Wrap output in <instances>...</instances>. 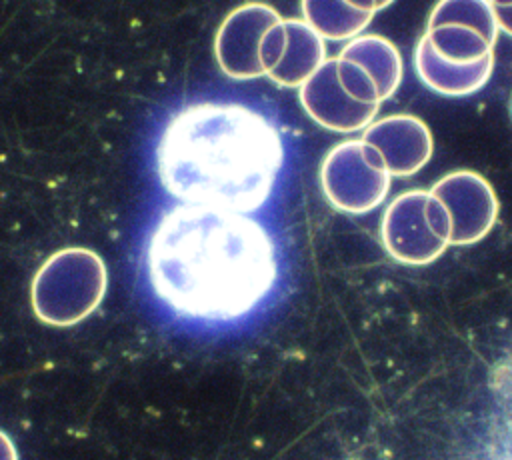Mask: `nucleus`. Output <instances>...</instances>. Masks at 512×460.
<instances>
[{"instance_id": "obj_1", "label": "nucleus", "mask_w": 512, "mask_h": 460, "mask_svg": "<svg viewBox=\"0 0 512 460\" xmlns=\"http://www.w3.org/2000/svg\"><path fill=\"white\" fill-rule=\"evenodd\" d=\"M148 278L174 312L232 320L272 288L278 264L270 234L242 212L180 204L156 224L146 250Z\"/></svg>"}, {"instance_id": "obj_2", "label": "nucleus", "mask_w": 512, "mask_h": 460, "mask_svg": "<svg viewBox=\"0 0 512 460\" xmlns=\"http://www.w3.org/2000/svg\"><path fill=\"white\" fill-rule=\"evenodd\" d=\"M284 148L276 126L232 102H198L176 112L156 146L164 190L184 204L252 212L270 196Z\"/></svg>"}, {"instance_id": "obj_3", "label": "nucleus", "mask_w": 512, "mask_h": 460, "mask_svg": "<svg viewBox=\"0 0 512 460\" xmlns=\"http://www.w3.org/2000/svg\"><path fill=\"white\" fill-rule=\"evenodd\" d=\"M106 282V264L94 250L62 248L50 254L32 278V310L50 326L78 324L100 306Z\"/></svg>"}, {"instance_id": "obj_4", "label": "nucleus", "mask_w": 512, "mask_h": 460, "mask_svg": "<svg viewBox=\"0 0 512 460\" xmlns=\"http://www.w3.org/2000/svg\"><path fill=\"white\" fill-rule=\"evenodd\" d=\"M286 48L284 18L266 2H244L224 16L214 36V56L232 80L268 76Z\"/></svg>"}, {"instance_id": "obj_5", "label": "nucleus", "mask_w": 512, "mask_h": 460, "mask_svg": "<svg viewBox=\"0 0 512 460\" xmlns=\"http://www.w3.org/2000/svg\"><path fill=\"white\" fill-rule=\"evenodd\" d=\"M380 238L396 262L426 266L450 246L452 222L444 204L430 190H406L386 206Z\"/></svg>"}, {"instance_id": "obj_6", "label": "nucleus", "mask_w": 512, "mask_h": 460, "mask_svg": "<svg viewBox=\"0 0 512 460\" xmlns=\"http://www.w3.org/2000/svg\"><path fill=\"white\" fill-rule=\"evenodd\" d=\"M320 186L336 210L366 214L386 200L392 174L376 148L362 138H350L332 146L324 156Z\"/></svg>"}, {"instance_id": "obj_7", "label": "nucleus", "mask_w": 512, "mask_h": 460, "mask_svg": "<svg viewBox=\"0 0 512 460\" xmlns=\"http://www.w3.org/2000/svg\"><path fill=\"white\" fill-rule=\"evenodd\" d=\"M430 192L444 204L452 222L454 246L476 244L490 234L500 204L492 184L474 170H452L438 178Z\"/></svg>"}, {"instance_id": "obj_8", "label": "nucleus", "mask_w": 512, "mask_h": 460, "mask_svg": "<svg viewBox=\"0 0 512 460\" xmlns=\"http://www.w3.org/2000/svg\"><path fill=\"white\" fill-rule=\"evenodd\" d=\"M298 100L304 112L322 128L350 134L368 128L380 110V104H366L352 98L340 78L336 58H328L300 88Z\"/></svg>"}, {"instance_id": "obj_9", "label": "nucleus", "mask_w": 512, "mask_h": 460, "mask_svg": "<svg viewBox=\"0 0 512 460\" xmlns=\"http://www.w3.org/2000/svg\"><path fill=\"white\" fill-rule=\"evenodd\" d=\"M362 140L376 148L388 172L400 178L420 172L434 154V138L428 124L406 112L376 118L364 128Z\"/></svg>"}, {"instance_id": "obj_10", "label": "nucleus", "mask_w": 512, "mask_h": 460, "mask_svg": "<svg viewBox=\"0 0 512 460\" xmlns=\"http://www.w3.org/2000/svg\"><path fill=\"white\" fill-rule=\"evenodd\" d=\"M414 70L424 86L448 98H462L482 90L494 72V52L472 64H456L440 58L428 36L422 34L414 48Z\"/></svg>"}, {"instance_id": "obj_11", "label": "nucleus", "mask_w": 512, "mask_h": 460, "mask_svg": "<svg viewBox=\"0 0 512 460\" xmlns=\"http://www.w3.org/2000/svg\"><path fill=\"white\" fill-rule=\"evenodd\" d=\"M284 28L286 48L268 78L286 88H300L328 60L326 40L302 18H284Z\"/></svg>"}, {"instance_id": "obj_12", "label": "nucleus", "mask_w": 512, "mask_h": 460, "mask_svg": "<svg viewBox=\"0 0 512 460\" xmlns=\"http://www.w3.org/2000/svg\"><path fill=\"white\" fill-rule=\"evenodd\" d=\"M340 58L360 64L374 80L380 100H388L396 94L404 78V62L398 46L386 36L362 32L360 36L348 40L340 52Z\"/></svg>"}, {"instance_id": "obj_13", "label": "nucleus", "mask_w": 512, "mask_h": 460, "mask_svg": "<svg viewBox=\"0 0 512 460\" xmlns=\"http://www.w3.org/2000/svg\"><path fill=\"white\" fill-rule=\"evenodd\" d=\"M302 20L324 40L348 42L360 36L374 14L352 8L346 0H300Z\"/></svg>"}, {"instance_id": "obj_14", "label": "nucleus", "mask_w": 512, "mask_h": 460, "mask_svg": "<svg viewBox=\"0 0 512 460\" xmlns=\"http://www.w3.org/2000/svg\"><path fill=\"white\" fill-rule=\"evenodd\" d=\"M466 26L480 32L492 46H496L500 26L490 0H438L428 16V28L436 26Z\"/></svg>"}, {"instance_id": "obj_15", "label": "nucleus", "mask_w": 512, "mask_h": 460, "mask_svg": "<svg viewBox=\"0 0 512 460\" xmlns=\"http://www.w3.org/2000/svg\"><path fill=\"white\" fill-rule=\"evenodd\" d=\"M424 34L428 36L432 50L448 62L472 64L494 52V46L480 32L466 26L446 24L426 28Z\"/></svg>"}, {"instance_id": "obj_16", "label": "nucleus", "mask_w": 512, "mask_h": 460, "mask_svg": "<svg viewBox=\"0 0 512 460\" xmlns=\"http://www.w3.org/2000/svg\"><path fill=\"white\" fill-rule=\"evenodd\" d=\"M336 66H338V78H340L344 90L352 98L366 102V104H382L374 80L360 64L336 56Z\"/></svg>"}, {"instance_id": "obj_17", "label": "nucleus", "mask_w": 512, "mask_h": 460, "mask_svg": "<svg viewBox=\"0 0 512 460\" xmlns=\"http://www.w3.org/2000/svg\"><path fill=\"white\" fill-rule=\"evenodd\" d=\"M490 388L504 418L512 426V350L496 362L490 378Z\"/></svg>"}, {"instance_id": "obj_18", "label": "nucleus", "mask_w": 512, "mask_h": 460, "mask_svg": "<svg viewBox=\"0 0 512 460\" xmlns=\"http://www.w3.org/2000/svg\"><path fill=\"white\" fill-rule=\"evenodd\" d=\"M0 460H18V452H16L14 442L2 430H0Z\"/></svg>"}, {"instance_id": "obj_19", "label": "nucleus", "mask_w": 512, "mask_h": 460, "mask_svg": "<svg viewBox=\"0 0 512 460\" xmlns=\"http://www.w3.org/2000/svg\"><path fill=\"white\" fill-rule=\"evenodd\" d=\"M494 12H496L500 32H506L508 36H512V8H494Z\"/></svg>"}, {"instance_id": "obj_20", "label": "nucleus", "mask_w": 512, "mask_h": 460, "mask_svg": "<svg viewBox=\"0 0 512 460\" xmlns=\"http://www.w3.org/2000/svg\"><path fill=\"white\" fill-rule=\"evenodd\" d=\"M352 8L356 10H362V12H370V14H376L378 12V4L376 0H346Z\"/></svg>"}, {"instance_id": "obj_21", "label": "nucleus", "mask_w": 512, "mask_h": 460, "mask_svg": "<svg viewBox=\"0 0 512 460\" xmlns=\"http://www.w3.org/2000/svg\"><path fill=\"white\" fill-rule=\"evenodd\" d=\"M494 8H512V0H490Z\"/></svg>"}, {"instance_id": "obj_22", "label": "nucleus", "mask_w": 512, "mask_h": 460, "mask_svg": "<svg viewBox=\"0 0 512 460\" xmlns=\"http://www.w3.org/2000/svg\"><path fill=\"white\" fill-rule=\"evenodd\" d=\"M396 0H376V4H378V10H384V8H388V6H392Z\"/></svg>"}, {"instance_id": "obj_23", "label": "nucleus", "mask_w": 512, "mask_h": 460, "mask_svg": "<svg viewBox=\"0 0 512 460\" xmlns=\"http://www.w3.org/2000/svg\"><path fill=\"white\" fill-rule=\"evenodd\" d=\"M510 114H512V100H510Z\"/></svg>"}]
</instances>
